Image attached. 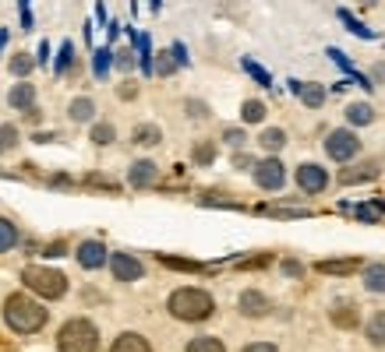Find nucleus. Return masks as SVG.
I'll return each mask as SVG.
<instances>
[{
  "label": "nucleus",
  "instance_id": "41",
  "mask_svg": "<svg viewBox=\"0 0 385 352\" xmlns=\"http://www.w3.org/2000/svg\"><path fill=\"white\" fill-rule=\"evenodd\" d=\"M138 92H142V85L127 78V82H120V85H117V99H120V102H135V99H138Z\"/></svg>",
  "mask_w": 385,
  "mask_h": 352
},
{
  "label": "nucleus",
  "instance_id": "32",
  "mask_svg": "<svg viewBox=\"0 0 385 352\" xmlns=\"http://www.w3.org/2000/svg\"><path fill=\"white\" fill-rule=\"evenodd\" d=\"M216 155H219V148H216L212 141H194V148H191V163H194V166H212V163H216Z\"/></svg>",
  "mask_w": 385,
  "mask_h": 352
},
{
  "label": "nucleus",
  "instance_id": "49",
  "mask_svg": "<svg viewBox=\"0 0 385 352\" xmlns=\"http://www.w3.org/2000/svg\"><path fill=\"white\" fill-rule=\"evenodd\" d=\"M21 116H25V123H32V127H36V123H43V109H39V102H36L32 109H25Z\"/></svg>",
  "mask_w": 385,
  "mask_h": 352
},
{
  "label": "nucleus",
  "instance_id": "48",
  "mask_svg": "<svg viewBox=\"0 0 385 352\" xmlns=\"http://www.w3.org/2000/svg\"><path fill=\"white\" fill-rule=\"evenodd\" d=\"M233 166H237V170H248V173H251V166H255V159H251L248 152H241V148H237V155H233Z\"/></svg>",
  "mask_w": 385,
  "mask_h": 352
},
{
  "label": "nucleus",
  "instance_id": "1",
  "mask_svg": "<svg viewBox=\"0 0 385 352\" xmlns=\"http://www.w3.org/2000/svg\"><path fill=\"white\" fill-rule=\"evenodd\" d=\"M4 324L14 335H39L50 324V310L32 292H11L4 299Z\"/></svg>",
  "mask_w": 385,
  "mask_h": 352
},
{
  "label": "nucleus",
  "instance_id": "46",
  "mask_svg": "<svg viewBox=\"0 0 385 352\" xmlns=\"http://www.w3.org/2000/svg\"><path fill=\"white\" fill-rule=\"evenodd\" d=\"M170 57L177 60V67H188V64H191V57H188V46H184V43H170Z\"/></svg>",
  "mask_w": 385,
  "mask_h": 352
},
{
  "label": "nucleus",
  "instance_id": "15",
  "mask_svg": "<svg viewBox=\"0 0 385 352\" xmlns=\"http://www.w3.org/2000/svg\"><path fill=\"white\" fill-rule=\"evenodd\" d=\"M39 102V95H36V85L32 82H14V85L7 88V106L14 109V113H25V109H32Z\"/></svg>",
  "mask_w": 385,
  "mask_h": 352
},
{
  "label": "nucleus",
  "instance_id": "57",
  "mask_svg": "<svg viewBox=\"0 0 385 352\" xmlns=\"http://www.w3.org/2000/svg\"><path fill=\"white\" fill-rule=\"evenodd\" d=\"M149 4H152V11H159V7H163V0H149Z\"/></svg>",
  "mask_w": 385,
  "mask_h": 352
},
{
  "label": "nucleus",
  "instance_id": "31",
  "mask_svg": "<svg viewBox=\"0 0 385 352\" xmlns=\"http://www.w3.org/2000/svg\"><path fill=\"white\" fill-rule=\"evenodd\" d=\"M21 145V131L14 123H0V155H14Z\"/></svg>",
  "mask_w": 385,
  "mask_h": 352
},
{
  "label": "nucleus",
  "instance_id": "23",
  "mask_svg": "<svg viewBox=\"0 0 385 352\" xmlns=\"http://www.w3.org/2000/svg\"><path fill=\"white\" fill-rule=\"evenodd\" d=\"M163 141V131L156 127V123H138L135 131H131V145L135 148H156Z\"/></svg>",
  "mask_w": 385,
  "mask_h": 352
},
{
  "label": "nucleus",
  "instance_id": "47",
  "mask_svg": "<svg viewBox=\"0 0 385 352\" xmlns=\"http://www.w3.org/2000/svg\"><path fill=\"white\" fill-rule=\"evenodd\" d=\"M280 271H283L287 278H300V275H304V264L297 261V258H283V264H280Z\"/></svg>",
  "mask_w": 385,
  "mask_h": 352
},
{
  "label": "nucleus",
  "instance_id": "27",
  "mask_svg": "<svg viewBox=\"0 0 385 352\" xmlns=\"http://www.w3.org/2000/svg\"><path fill=\"white\" fill-rule=\"evenodd\" d=\"M18 243H21V229L7 215H0V254H11Z\"/></svg>",
  "mask_w": 385,
  "mask_h": 352
},
{
  "label": "nucleus",
  "instance_id": "19",
  "mask_svg": "<svg viewBox=\"0 0 385 352\" xmlns=\"http://www.w3.org/2000/svg\"><path fill=\"white\" fill-rule=\"evenodd\" d=\"M258 148H265V155H280L287 148V131L283 127H262L258 131Z\"/></svg>",
  "mask_w": 385,
  "mask_h": 352
},
{
  "label": "nucleus",
  "instance_id": "28",
  "mask_svg": "<svg viewBox=\"0 0 385 352\" xmlns=\"http://www.w3.org/2000/svg\"><path fill=\"white\" fill-rule=\"evenodd\" d=\"M364 335H368L371 346L385 349V310H375V314L364 321Z\"/></svg>",
  "mask_w": 385,
  "mask_h": 352
},
{
  "label": "nucleus",
  "instance_id": "38",
  "mask_svg": "<svg viewBox=\"0 0 385 352\" xmlns=\"http://www.w3.org/2000/svg\"><path fill=\"white\" fill-rule=\"evenodd\" d=\"M339 18H343V25H347V28H350L357 39H364V43H371V39H375V32H371L368 25H361V21H357L350 11H339Z\"/></svg>",
  "mask_w": 385,
  "mask_h": 352
},
{
  "label": "nucleus",
  "instance_id": "11",
  "mask_svg": "<svg viewBox=\"0 0 385 352\" xmlns=\"http://www.w3.org/2000/svg\"><path fill=\"white\" fill-rule=\"evenodd\" d=\"M159 183V166L152 163V159H135L131 166H127V187L131 190H149V187H156Z\"/></svg>",
  "mask_w": 385,
  "mask_h": 352
},
{
  "label": "nucleus",
  "instance_id": "12",
  "mask_svg": "<svg viewBox=\"0 0 385 352\" xmlns=\"http://www.w3.org/2000/svg\"><path fill=\"white\" fill-rule=\"evenodd\" d=\"M379 176H382V166H379V163H350V166L339 170L336 183H339V187H357V183H371V180H379Z\"/></svg>",
  "mask_w": 385,
  "mask_h": 352
},
{
  "label": "nucleus",
  "instance_id": "3",
  "mask_svg": "<svg viewBox=\"0 0 385 352\" xmlns=\"http://www.w3.org/2000/svg\"><path fill=\"white\" fill-rule=\"evenodd\" d=\"M21 285H25V292H32L36 299H46V303L64 299L68 289H71L68 275L53 264H25L21 268Z\"/></svg>",
  "mask_w": 385,
  "mask_h": 352
},
{
  "label": "nucleus",
  "instance_id": "33",
  "mask_svg": "<svg viewBox=\"0 0 385 352\" xmlns=\"http://www.w3.org/2000/svg\"><path fill=\"white\" fill-rule=\"evenodd\" d=\"M71 67H75V46H71V43H60L57 60H53V75L60 78V75H68Z\"/></svg>",
  "mask_w": 385,
  "mask_h": 352
},
{
  "label": "nucleus",
  "instance_id": "56",
  "mask_svg": "<svg viewBox=\"0 0 385 352\" xmlns=\"http://www.w3.org/2000/svg\"><path fill=\"white\" fill-rule=\"evenodd\" d=\"M300 85H304V82H297V78H290V82H287V88H290V92H293V95L300 92Z\"/></svg>",
  "mask_w": 385,
  "mask_h": 352
},
{
  "label": "nucleus",
  "instance_id": "34",
  "mask_svg": "<svg viewBox=\"0 0 385 352\" xmlns=\"http://www.w3.org/2000/svg\"><path fill=\"white\" fill-rule=\"evenodd\" d=\"M156 261H163L167 268H174V271H205V264L201 261H191V258H174V254H156Z\"/></svg>",
  "mask_w": 385,
  "mask_h": 352
},
{
  "label": "nucleus",
  "instance_id": "7",
  "mask_svg": "<svg viewBox=\"0 0 385 352\" xmlns=\"http://www.w3.org/2000/svg\"><path fill=\"white\" fill-rule=\"evenodd\" d=\"M293 183H297L300 194L318 197V194H325V190L332 187V173H329L322 163H300V166L293 170Z\"/></svg>",
  "mask_w": 385,
  "mask_h": 352
},
{
  "label": "nucleus",
  "instance_id": "35",
  "mask_svg": "<svg viewBox=\"0 0 385 352\" xmlns=\"http://www.w3.org/2000/svg\"><path fill=\"white\" fill-rule=\"evenodd\" d=\"M241 67H244V71H248V75H251V78H255L262 88H273V75H269V71H262L255 57H244V60H241Z\"/></svg>",
  "mask_w": 385,
  "mask_h": 352
},
{
  "label": "nucleus",
  "instance_id": "4",
  "mask_svg": "<svg viewBox=\"0 0 385 352\" xmlns=\"http://www.w3.org/2000/svg\"><path fill=\"white\" fill-rule=\"evenodd\" d=\"M57 352H99V328L89 317H71L57 331Z\"/></svg>",
  "mask_w": 385,
  "mask_h": 352
},
{
  "label": "nucleus",
  "instance_id": "40",
  "mask_svg": "<svg viewBox=\"0 0 385 352\" xmlns=\"http://www.w3.org/2000/svg\"><path fill=\"white\" fill-rule=\"evenodd\" d=\"M198 204H201V208H241V201H233V197H219V194H201Z\"/></svg>",
  "mask_w": 385,
  "mask_h": 352
},
{
  "label": "nucleus",
  "instance_id": "42",
  "mask_svg": "<svg viewBox=\"0 0 385 352\" xmlns=\"http://www.w3.org/2000/svg\"><path fill=\"white\" fill-rule=\"evenodd\" d=\"M113 67L127 75V71L135 67V53H131V50H117V53H113Z\"/></svg>",
  "mask_w": 385,
  "mask_h": 352
},
{
  "label": "nucleus",
  "instance_id": "20",
  "mask_svg": "<svg viewBox=\"0 0 385 352\" xmlns=\"http://www.w3.org/2000/svg\"><path fill=\"white\" fill-rule=\"evenodd\" d=\"M110 352H152V342L145 335H138V331H124V335L113 339Z\"/></svg>",
  "mask_w": 385,
  "mask_h": 352
},
{
  "label": "nucleus",
  "instance_id": "37",
  "mask_svg": "<svg viewBox=\"0 0 385 352\" xmlns=\"http://www.w3.org/2000/svg\"><path fill=\"white\" fill-rule=\"evenodd\" d=\"M188 352H226V346L219 339H212V335H198V339L188 342Z\"/></svg>",
  "mask_w": 385,
  "mask_h": 352
},
{
  "label": "nucleus",
  "instance_id": "52",
  "mask_svg": "<svg viewBox=\"0 0 385 352\" xmlns=\"http://www.w3.org/2000/svg\"><path fill=\"white\" fill-rule=\"evenodd\" d=\"M50 60V43H39V50H36V67H43Z\"/></svg>",
  "mask_w": 385,
  "mask_h": 352
},
{
  "label": "nucleus",
  "instance_id": "25",
  "mask_svg": "<svg viewBox=\"0 0 385 352\" xmlns=\"http://www.w3.org/2000/svg\"><path fill=\"white\" fill-rule=\"evenodd\" d=\"M325 57H329V60H336V64H339V71H343L347 78H354V82H357V85L364 88V92H371V82H368V78H361V75L354 71V64H350V57H347L343 50H336V46H329V50H325Z\"/></svg>",
  "mask_w": 385,
  "mask_h": 352
},
{
  "label": "nucleus",
  "instance_id": "5",
  "mask_svg": "<svg viewBox=\"0 0 385 352\" xmlns=\"http://www.w3.org/2000/svg\"><path fill=\"white\" fill-rule=\"evenodd\" d=\"M322 148H325V159H329V163H336V166H350V163L361 159L364 141L357 138L354 127H336V131H329V134L322 138Z\"/></svg>",
  "mask_w": 385,
  "mask_h": 352
},
{
  "label": "nucleus",
  "instance_id": "6",
  "mask_svg": "<svg viewBox=\"0 0 385 352\" xmlns=\"http://www.w3.org/2000/svg\"><path fill=\"white\" fill-rule=\"evenodd\" d=\"M251 180H255L258 190H265V194H280V190L290 183V173H287V166H283L280 155H265V159H255V166H251Z\"/></svg>",
  "mask_w": 385,
  "mask_h": 352
},
{
  "label": "nucleus",
  "instance_id": "55",
  "mask_svg": "<svg viewBox=\"0 0 385 352\" xmlns=\"http://www.w3.org/2000/svg\"><path fill=\"white\" fill-rule=\"evenodd\" d=\"M7 39H11V32H7V28H0V53H4V46H7Z\"/></svg>",
  "mask_w": 385,
  "mask_h": 352
},
{
  "label": "nucleus",
  "instance_id": "53",
  "mask_svg": "<svg viewBox=\"0 0 385 352\" xmlns=\"http://www.w3.org/2000/svg\"><path fill=\"white\" fill-rule=\"evenodd\" d=\"M354 4H357V7H361V11H375V7H379V4H382V0H354Z\"/></svg>",
  "mask_w": 385,
  "mask_h": 352
},
{
  "label": "nucleus",
  "instance_id": "16",
  "mask_svg": "<svg viewBox=\"0 0 385 352\" xmlns=\"http://www.w3.org/2000/svg\"><path fill=\"white\" fill-rule=\"evenodd\" d=\"M68 120L71 123H93L96 120V99L93 95H75L68 102Z\"/></svg>",
  "mask_w": 385,
  "mask_h": 352
},
{
  "label": "nucleus",
  "instance_id": "24",
  "mask_svg": "<svg viewBox=\"0 0 385 352\" xmlns=\"http://www.w3.org/2000/svg\"><path fill=\"white\" fill-rule=\"evenodd\" d=\"M297 99H300L307 109H322V106H325V99H329V88L318 85V82H304L300 92H297Z\"/></svg>",
  "mask_w": 385,
  "mask_h": 352
},
{
  "label": "nucleus",
  "instance_id": "43",
  "mask_svg": "<svg viewBox=\"0 0 385 352\" xmlns=\"http://www.w3.org/2000/svg\"><path fill=\"white\" fill-rule=\"evenodd\" d=\"M184 109H188V116H194V120H209V116H212V109H209L205 102H198V99H188Z\"/></svg>",
  "mask_w": 385,
  "mask_h": 352
},
{
  "label": "nucleus",
  "instance_id": "39",
  "mask_svg": "<svg viewBox=\"0 0 385 352\" xmlns=\"http://www.w3.org/2000/svg\"><path fill=\"white\" fill-rule=\"evenodd\" d=\"M223 145L226 148H244L248 145V131L244 127H226L223 131Z\"/></svg>",
  "mask_w": 385,
  "mask_h": 352
},
{
  "label": "nucleus",
  "instance_id": "9",
  "mask_svg": "<svg viewBox=\"0 0 385 352\" xmlns=\"http://www.w3.org/2000/svg\"><path fill=\"white\" fill-rule=\"evenodd\" d=\"M75 261H78V268H85V271H99V268H106V261H110V251H106V243L99 236H93V240H82L75 247Z\"/></svg>",
  "mask_w": 385,
  "mask_h": 352
},
{
  "label": "nucleus",
  "instance_id": "13",
  "mask_svg": "<svg viewBox=\"0 0 385 352\" xmlns=\"http://www.w3.org/2000/svg\"><path fill=\"white\" fill-rule=\"evenodd\" d=\"M329 321H332V328H339V331H357V328H361V307H357L354 299H339V303H332Z\"/></svg>",
  "mask_w": 385,
  "mask_h": 352
},
{
  "label": "nucleus",
  "instance_id": "29",
  "mask_svg": "<svg viewBox=\"0 0 385 352\" xmlns=\"http://www.w3.org/2000/svg\"><path fill=\"white\" fill-rule=\"evenodd\" d=\"M110 67H113V50L102 46V50L93 53V78H96V82H106V78H110Z\"/></svg>",
  "mask_w": 385,
  "mask_h": 352
},
{
  "label": "nucleus",
  "instance_id": "2",
  "mask_svg": "<svg viewBox=\"0 0 385 352\" xmlns=\"http://www.w3.org/2000/svg\"><path fill=\"white\" fill-rule=\"evenodd\" d=\"M167 310L170 317L184 321V324H201L216 314V299L209 289H198V285H184V289H174L170 299H167Z\"/></svg>",
  "mask_w": 385,
  "mask_h": 352
},
{
  "label": "nucleus",
  "instance_id": "14",
  "mask_svg": "<svg viewBox=\"0 0 385 352\" xmlns=\"http://www.w3.org/2000/svg\"><path fill=\"white\" fill-rule=\"evenodd\" d=\"M343 120H347V127L361 131V127H371V123L379 120V113H375V106H371V102H364V99H354V102H347V109H343Z\"/></svg>",
  "mask_w": 385,
  "mask_h": 352
},
{
  "label": "nucleus",
  "instance_id": "44",
  "mask_svg": "<svg viewBox=\"0 0 385 352\" xmlns=\"http://www.w3.org/2000/svg\"><path fill=\"white\" fill-rule=\"evenodd\" d=\"M64 254H68V243L64 240H53V243L43 247V261H53V258H64Z\"/></svg>",
  "mask_w": 385,
  "mask_h": 352
},
{
  "label": "nucleus",
  "instance_id": "21",
  "mask_svg": "<svg viewBox=\"0 0 385 352\" xmlns=\"http://www.w3.org/2000/svg\"><path fill=\"white\" fill-rule=\"evenodd\" d=\"M265 120H269V106H265L262 99H244V102H241V123L258 127V123H265Z\"/></svg>",
  "mask_w": 385,
  "mask_h": 352
},
{
  "label": "nucleus",
  "instance_id": "8",
  "mask_svg": "<svg viewBox=\"0 0 385 352\" xmlns=\"http://www.w3.org/2000/svg\"><path fill=\"white\" fill-rule=\"evenodd\" d=\"M106 268H110V275H113L117 282H138V278H145V261L135 258V254H127V251L110 254Z\"/></svg>",
  "mask_w": 385,
  "mask_h": 352
},
{
  "label": "nucleus",
  "instance_id": "51",
  "mask_svg": "<svg viewBox=\"0 0 385 352\" xmlns=\"http://www.w3.org/2000/svg\"><path fill=\"white\" fill-rule=\"evenodd\" d=\"M371 85H385V60L371 64Z\"/></svg>",
  "mask_w": 385,
  "mask_h": 352
},
{
  "label": "nucleus",
  "instance_id": "26",
  "mask_svg": "<svg viewBox=\"0 0 385 352\" xmlns=\"http://www.w3.org/2000/svg\"><path fill=\"white\" fill-rule=\"evenodd\" d=\"M89 141H93L96 148L113 145V141H117V127H113L110 120H93V123H89Z\"/></svg>",
  "mask_w": 385,
  "mask_h": 352
},
{
  "label": "nucleus",
  "instance_id": "22",
  "mask_svg": "<svg viewBox=\"0 0 385 352\" xmlns=\"http://www.w3.org/2000/svg\"><path fill=\"white\" fill-rule=\"evenodd\" d=\"M7 71H11V78H14V82H28V75L36 71V57H32V53H25V50H18V53L7 60Z\"/></svg>",
  "mask_w": 385,
  "mask_h": 352
},
{
  "label": "nucleus",
  "instance_id": "36",
  "mask_svg": "<svg viewBox=\"0 0 385 352\" xmlns=\"http://www.w3.org/2000/svg\"><path fill=\"white\" fill-rule=\"evenodd\" d=\"M85 187H89V190H102V194H120V183H117V180H106V173L85 176Z\"/></svg>",
  "mask_w": 385,
  "mask_h": 352
},
{
  "label": "nucleus",
  "instance_id": "50",
  "mask_svg": "<svg viewBox=\"0 0 385 352\" xmlns=\"http://www.w3.org/2000/svg\"><path fill=\"white\" fill-rule=\"evenodd\" d=\"M241 352H280V346H273V342H251V346H244Z\"/></svg>",
  "mask_w": 385,
  "mask_h": 352
},
{
  "label": "nucleus",
  "instance_id": "30",
  "mask_svg": "<svg viewBox=\"0 0 385 352\" xmlns=\"http://www.w3.org/2000/svg\"><path fill=\"white\" fill-rule=\"evenodd\" d=\"M181 67H177V60L170 57V50H159L156 57H152V78L159 75V78H174Z\"/></svg>",
  "mask_w": 385,
  "mask_h": 352
},
{
  "label": "nucleus",
  "instance_id": "58",
  "mask_svg": "<svg viewBox=\"0 0 385 352\" xmlns=\"http://www.w3.org/2000/svg\"><path fill=\"white\" fill-rule=\"evenodd\" d=\"M18 4H21V11H25V7H28V0H18Z\"/></svg>",
  "mask_w": 385,
  "mask_h": 352
},
{
  "label": "nucleus",
  "instance_id": "45",
  "mask_svg": "<svg viewBox=\"0 0 385 352\" xmlns=\"http://www.w3.org/2000/svg\"><path fill=\"white\" fill-rule=\"evenodd\" d=\"M46 183H50L53 190H75V187H78V183H75V180H71L68 173H53L50 180H46Z\"/></svg>",
  "mask_w": 385,
  "mask_h": 352
},
{
  "label": "nucleus",
  "instance_id": "18",
  "mask_svg": "<svg viewBox=\"0 0 385 352\" xmlns=\"http://www.w3.org/2000/svg\"><path fill=\"white\" fill-rule=\"evenodd\" d=\"M361 285L364 292H385V261L361 264Z\"/></svg>",
  "mask_w": 385,
  "mask_h": 352
},
{
  "label": "nucleus",
  "instance_id": "17",
  "mask_svg": "<svg viewBox=\"0 0 385 352\" xmlns=\"http://www.w3.org/2000/svg\"><path fill=\"white\" fill-rule=\"evenodd\" d=\"M322 275H332V278H347L354 271H361V258H325V261L315 264Z\"/></svg>",
  "mask_w": 385,
  "mask_h": 352
},
{
  "label": "nucleus",
  "instance_id": "54",
  "mask_svg": "<svg viewBox=\"0 0 385 352\" xmlns=\"http://www.w3.org/2000/svg\"><path fill=\"white\" fill-rule=\"evenodd\" d=\"M117 35H120V25H117V21H110V43H117Z\"/></svg>",
  "mask_w": 385,
  "mask_h": 352
},
{
  "label": "nucleus",
  "instance_id": "10",
  "mask_svg": "<svg viewBox=\"0 0 385 352\" xmlns=\"http://www.w3.org/2000/svg\"><path fill=\"white\" fill-rule=\"evenodd\" d=\"M237 310H241V317L262 321V317H269L273 303H269V296H265L262 289H244V292L237 296Z\"/></svg>",
  "mask_w": 385,
  "mask_h": 352
}]
</instances>
